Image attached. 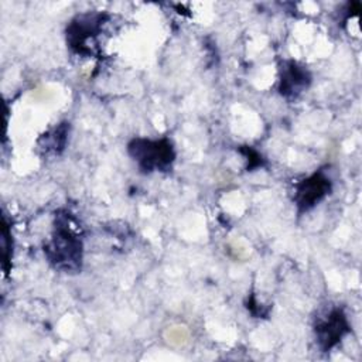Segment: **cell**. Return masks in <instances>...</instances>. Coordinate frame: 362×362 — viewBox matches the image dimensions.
Listing matches in <instances>:
<instances>
[{"label":"cell","instance_id":"obj_1","mask_svg":"<svg viewBox=\"0 0 362 362\" xmlns=\"http://www.w3.org/2000/svg\"><path fill=\"white\" fill-rule=\"evenodd\" d=\"M44 253L57 270L64 273H78L81 270L83 246L79 236L69 226L68 214L55 215L52 238L44 246Z\"/></svg>","mask_w":362,"mask_h":362},{"label":"cell","instance_id":"obj_2","mask_svg":"<svg viewBox=\"0 0 362 362\" xmlns=\"http://www.w3.org/2000/svg\"><path fill=\"white\" fill-rule=\"evenodd\" d=\"M127 151L134 160L141 173L161 171L167 173L171 170L175 160L174 146L168 139H133L127 144Z\"/></svg>","mask_w":362,"mask_h":362},{"label":"cell","instance_id":"obj_3","mask_svg":"<svg viewBox=\"0 0 362 362\" xmlns=\"http://www.w3.org/2000/svg\"><path fill=\"white\" fill-rule=\"evenodd\" d=\"M102 13H83L74 17L66 25V44L81 55L96 54V38L106 20Z\"/></svg>","mask_w":362,"mask_h":362},{"label":"cell","instance_id":"obj_4","mask_svg":"<svg viewBox=\"0 0 362 362\" xmlns=\"http://www.w3.org/2000/svg\"><path fill=\"white\" fill-rule=\"evenodd\" d=\"M331 189L332 182L322 170L297 182L294 187V204L298 214L313 209L327 195H329Z\"/></svg>","mask_w":362,"mask_h":362},{"label":"cell","instance_id":"obj_5","mask_svg":"<svg viewBox=\"0 0 362 362\" xmlns=\"http://www.w3.org/2000/svg\"><path fill=\"white\" fill-rule=\"evenodd\" d=\"M351 331L349 321L342 308H331L324 317L318 318L314 325V334L321 351L332 349Z\"/></svg>","mask_w":362,"mask_h":362},{"label":"cell","instance_id":"obj_6","mask_svg":"<svg viewBox=\"0 0 362 362\" xmlns=\"http://www.w3.org/2000/svg\"><path fill=\"white\" fill-rule=\"evenodd\" d=\"M311 83L310 72L296 61H284L280 65L279 92L286 99H296Z\"/></svg>","mask_w":362,"mask_h":362},{"label":"cell","instance_id":"obj_7","mask_svg":"<svg viewBox=\"0 0 362 362\" xmlns=\"http://www.w3.org/2000/svg\"><path fill=\"white\" fill-rule=\"evenodd\" d=\"M68 130H69L68 123H61L54 129H51L49 132H47L45 134H42L41 139L38 140V144L41 146L42 150H45V153L59 154L65 148Z\"/></svg>","mask_w":362,"mask_h":362},{"label":"cell","instance_id":"obj_8","mask_svg":"<svg viewBox=\"0 0 362 362\" xmlns=\"http://www.w3.org/2000/svg\"><path fill=\"white\" fill-rule=\"evenodd\" d=\"M239 151L247 157V171H252L253 168H257V167L263 165L262 156L256 150H253L252 147L243 146V147L239 148Z\"/></svg>","mask_w":362,"mask_h":362}]
</instances>
